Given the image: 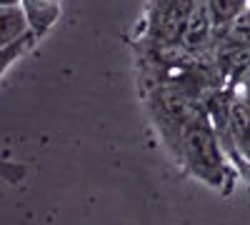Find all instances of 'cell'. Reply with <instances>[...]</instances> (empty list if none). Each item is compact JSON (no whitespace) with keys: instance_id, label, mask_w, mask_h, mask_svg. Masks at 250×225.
Listing matches in <instances>:
<instances>
[{"instance_id":"cell-7","label":"cell","mask_w":250,"mask_h":225,"mask_svg":"<svg viewBox=\"0 0 250 225\" xmlns=\"http://www.w3.org/2000/svg\"><path fill=\"white\" fill-rule=\"evenodd\" d=\"M35 40H38V35L35 33H28L25 38H20V40H15V43L0 48V70H8V65L13 63L18 55H23V53H28L33 48Z\"/></svg>"},{"instance_id":"cell-4","label":"cell","mask_w":250,"mask_h":225,"mask_svg":"<svg viewBox=\"0 0 250 225\" xmlns=\"http://www.w3.org/2000/svg\"><path fill=\"white\" fill-rule=\"evenodd\" d=\"M23 8L38 38H43L60 18V0H23Z\"/></svg>"},{"instance_id":"cell-3","label":"cell","mask_w":250,"mask_h":225,"mask_svg":"<svg viewBox=\"0 0 250 225\" xmlns=\"http://www.w3.org/2000/svg\"><path fill=\"white\" fill-rule=\"evenodd\" d=\"M28 33H33V28H30V20L23 5L0 8V48L25 38Z\"/></svg>"},{"instance_id":"cell-6","label":"cell","mask_w":250,"mask_h":225,"mask_svg":"<svg viewBox=\"0 0 250 225\" xmlns=\"http://www.w3.org/2000/svg\"><path fill=\"white\" fill-rule=\"evenodd\" d=\"M213 40H230V43H238V45H248L250 48V8L245 13H240L233 23L218 28L213 33Z\"/></svg>"},{"instance_id":"cell-5","label":"cell","mask_w":250,"mask_h":225,"mask_svg":"<svg viewBox=\"0 0 250 225\" xmlns=\"http://www.w3.org/2000/svg\"><path fill=\"white\" fill-rule=\"evenodd\" d=\"M208 8H210V18H213V28H223L228 23L245 13L250 8V0H208Z\"/></svg>"},{"instance_id":"cell-9","label":"cell","mask_w":250,"mask_h":225,"mask_svg":"<svg viewBox=\"0 0 250 225\" xmlns=\"http://www.w3.org/2000/svg\"><path fill=\"white\" fill-rule=\"evenodd\" d=\"M243 83H250V68H248V73L240 78V83H238V85H243ZM238 85H235V88H238Z\"/></svg>"},{"instance_id":"cell-2","label":"cell","mask_w":250,"mask_h":225,"mask_svg":"<svg viewBox=\"0 0 250 225\" xmlns=\"http://www.w3.org/2000/svg\"><path fill=\"white\" fill-rule=\"evenodd\" d=\"M148 113L160 140L165 143V148L170 153L175 150L178 140L183 138L188 128L200 125V123H210L203 100H198L195 95L185 93L175 85L153 88L148 95Z\"/></svg>"},{"instance_id":"cell-8","label":"cell","mask_w":250,"mask_h":225,"mask_svg":"<svg viewBox=\"0 0 250 225\" xmlns=\"http://www.w3.org/2000/svg\"><path fill=\"white\" fill-rule=\"evenodd\" d=\"M8 5H23V0H0V8H8Z\"/></svg>"},{"instance_id":"cell-1","label":"cell","mask_w":250,"mask_h":225,"mask_svg":"<svg viewBox=\"0 0 250 225\" xmlns=\"http://www.w3.org/2000/svg\"><path fill=\"white\" fill-rule=\"evenodd\" d=\"M170 155L180 163L188 175L200 180L203 185L213 188L220 195L233 193L235 175L240 173L228 158L213 123H200V125L188 128Z\"/></svg>"}]
</instances>
